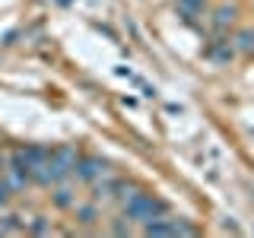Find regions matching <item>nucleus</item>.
<instances>
[{
	"label": "nucleus",
	"mask_w": 254,
	"mask_h": 238,
	"mask_svg": "<svg viewBox=\"0 0 254 238\" xmlns=\"http://www.w3.org/2000/svg\"><path fill=\"white\" fill-rule=\"evenodd\" d=\"M203 58L213 60V63H229V60L235 58V48H232V42L226 38V32H216V38H213V42L203 48Z\"/></svg>",
	"instance_id": "4"
},
{
	"label": "nucleus",
	"mask_w": 254,
	"mask_h": 238,
	"mask_svg": "<svg viewBox=\"0 0 254 238\" xmlns=\"http://www.w3.org/2000/svg\"><path fill=\"white\" fill-rule=\"evenodd\" d=\"M76 216H79V222H95L99 213H95V206H76Z\"/></svg>",
	"instance_id": "10"
},
{
	"label": "nucleus",
	"mask_w": 254,
	"mask_h": 238,
	"mask_svg": "<svg viewBox=\"0 0 254 238\" xmlns=\"http://www.w3.org/2000/svg\"><path fill=\"white\" fill-rule=\"evenodd\" d=\"M73 175L79 181H89V184H92V181H102L105 175H111V169H108V162L102 156H79Z\"/></svg>",
	"instance_id": "3"
},
{
	"label": "nucleus",
	"mask_w": 254,
	"mask_h": 238,
	"mask_svg": "<svg viewBox=\"0 0 254 238\" xmlns=\"http://www.w3.org/2000/svg\"><path fill=\"white\" fill-rule=\"evenodd\" d=\"M3 181H6V187H10V190H26L29 175H26V172H19L16 165H6V169H3Z\"/></svg>",
	"instance_id": "6"
},
{
	"label": "nucleus",
	"mask_w": 254,
	"mask_h": 238,
	"mask_svg": "<svg viewBox=\"0 0 254 238\" xmlns=\"http://www.w3.org/2000/svg\"><path fill=\"white\" fill-rule=\"evenodd\" d=\"M0 172H3V169H0Z\"/></svg>",
	"instance_id": "14"
},
{
	"label": "nucleus",
	"mask_w": 254,
	"mask_h": 238,
	"mask_svg": "<svg viewBox=\"0 0 254 238\" xmlns=\"http://www.w3.org/2000/svg\"><path fill=\"white\" fill-rule=\"evenodd\" d=\"M232 48H235V51H242V54H254V29L238 32L235 42H232Z\"/></svg>",
	"instance_id": "8"
},
{
	"label": "nucleus",
	"mask_w": 254,
	"mask_h": 238,
	"mask_svg": "<svg viewBox=\"0 0 254 238\" xmlns=\"http://www.w3.org/2000/svg\"><path fill=\"white\" fill-rule=\"evenodd\" d=\"M235 16H238V6L235 3H222L219 10L213 13V32H226L235 22Z\"/></svg>",
	"instance_id": "5"
},
{
	"label": "nucleus",
	"mask_w": 254,
	"mask_h": 238,
	"mask_svg": "<svg viewBox=\"0 0 254 238\" xmlns=\"http://www.w3.org/2000/svg\"><path fill=\"white\" fill-rule=\"evenodd\" d=\"M169 229H172V235H197V229L181 216H169Z\"/></svg>",
	"instance_id": "9"
},
{
	"label": "nucleus",
	"mask_w": 254,
	"mask_h": 238,
	"mask_svg": "<svg viewBox=\"0 0 254 238\" xmlns=\"http://www.w3.org/2000/svg\"><path fill=\"white\" fill-rule=\"evenodd\" d=\"M29 232H35V235H48V232H51V226H48V219H45V216H35V222L29 226Z\"/></svg>",
	"instance_id": "11"
},
{
	"label": "nucleus",
	"mask_w": 254,
	"mask_h": 238,
	"mask_svg": "<svg viewBox=\"0 0 254 238\" xmlns=\"http://www.w3.org/2000/svg\"><path fill=\"white\" fill-rule=\"evenodd\" d=\"M76 146L73 143H64V146H54L51 149V159H48V172H51V184H61V181H67L70 175L76 169Z\"/></svg>",
	"instance_id": "2"
},
{
	"label": "nucleus",
	"mask_w": 254,
	"mask_h": 238,
	"mask_svg": "<svg viewBox=\"0 0 254 238\" xmlns=\"http://www.w3.org/2000/svg\"><path fill=\"white\" fill-rule=\"evenodd\" d=\"M10 194H13V190L6 187V181H3V178H0V210H3V206L10 203Z\"/></svg>",
	"instance_id": "12"
},
{
	"label": "nucleus",
	"mask_w": 254,
	"mask_h": 238,
	"mask_svg": "<svg viewBox=\"0 0 254 238\" xmlns=\"http://www.w3.org/2000/svg\"><path fill=\"white\" fill-rule=\"evenodd\" d=\"M51 200H54V206H61V210H73V206H76V197H73V190H70L67 184H64V181L58 184V190L51 194Z\"/></svg>",
	"instance_id": "7"
},
{
	"label": "nucleus",
	"mask_w": 254,
	"mask_h": 238,
	"mask_svg": "<svg viewBox=\"0 0 254 238\" xmlns=\"http://www.w3.org/2000/svg\"><path fill=\"white\" fill-rule=\"evenodd\" d=\"M61 3H67V0H61Z\"/></svg>",
	"instance_id": "13"
},
{
	"label": "nucleus",
	"mask_w": 254,
	"mask_h": 238,
	"mask_svg": "<svg viewBox=\"0 0 254 238\" xmlns=\"http://www.w3.org/2000/svg\"><path fill=\"white\" fill-rule=\"evenodd\" d=\"M169 200H162V197L156 194H146V190H137L133 197H127L124 200V216L133 219V222H149V219H162L169 216Z\"/></svg>",
	"instance_id": "1"
}]
</instances>
